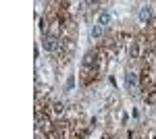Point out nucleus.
I'll return each instance as SVG.
<instances>
[{
  "mask_svg": "<svg viewBox=\"0 0 156 139\" xmlns=\"http://www.w3.org/2000/svg\"><path fill=\"white\" fill-rule=\"evenodd\" d=\"M125 85H127V89L131 93H137V77H135V73H127L125 75Z\"/></svg>",
  "mask_w": 156,
  "mask_h": 139,
  "instance_id": "1",
  "label": "nucleus"
},
{
  "mask_svg": "<svg viewBox=\"0 0 156 139\" xmlns=\"http://www.w3.org/2000/svg\"><path fill=\"white\" fill-rule=\"evenodd\" d=\"M56 44H58V40H56L54 35H46V37H44V42H42V46H44L46 52H52V50L56 48Z\"/></svg>",
  "mask_w": 156,
  "mask_h": 139,
  "instance_id": "2",
  "label": "nucleus"
},
{
  "mask_svg": "<svg viewBox=\"0 0 156 139\" xmlns=\"http://www.w3.org/2000/svg\"><path fill=\"white\" fill-rule=\"evenodd\" d=\"M137 17H140V23H148V21H150V17H152V9H150V6H142Z\"/></svg>",
  "mask_w": 156,
  "mask_h": 139,
  "instance_id": "3",
  "label": "nucleus"
},
{
  "mask_svg": "<svg viewBox=\"0 0 156 139\" xmlns=\"http://www.w3.org/2000/svg\"><path fill=\"white\" fill-rule=\"evenodd\" d=\"M98 25H102V27H106V25H110V15H108L106 11L98 15Z\"/></svg>",
  "mask_w": 156,
  "mask_h": 139,
  "instance_id": "4",
  "label": "nucleus"
},
{
  "mask_svg": "<svg viewBox=\"0 0 156 139\" xmlns=\"http://www.w3.org/2000/svg\"><path fill=\"white\" fill-rule=\"evenodd\" d=\"M140 56V46L137 42H131V48H129V58H137Z\"/></svg>",
  "mask_w": 156,
  "mask_h": 139,
  "instance_id": "5",
  "label": "nucleus"
},
{
  "mask_svg": "<svg viewBox=\"0 0 156 139\" xmlns=\"http://www.w3.org/2000/svg\"><path fill=\"white\" fill-rule=\"evenodd\" d=\"M102 29H104V27L96 23L94 27H92V37H100V35H102Z\"/></svg>",
  "mask_w": 156,
  "mask_h": 139,
  "instance_id": "6",
  "label": "nucleus"
},
{
  "mask_svg": "<svg viewBox=\"0 0 156 139\" xmlns=\"http://www.w3.org/2000/svg\"><path fill=\"white\" fill-rule=\"evenodd\" d=\"M62 112H65V106L60 104V102H58V104H54V114H56V116H60Z\"/></svg>",
  "mask_w": 156,
  "mask_h": 139,
  "instance_id": "7",
  "label": "nucleus"
}]
</instances>
